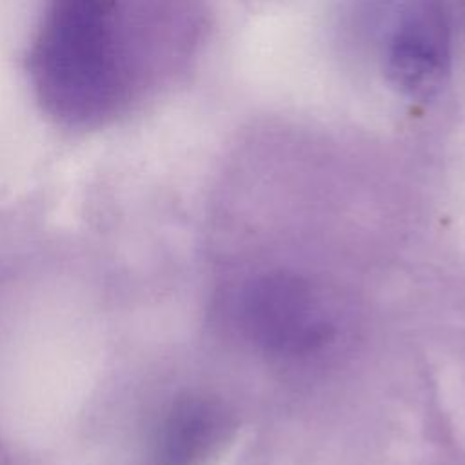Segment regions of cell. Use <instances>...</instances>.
<instances>
[{
  "mask_svg": "<svg viewBox=\"0 0 465 465\" xmlns=\"http://www.w3.org/2000/svg\"><path fill=\"white\" fill-rule=\"evenodd\" d=\"M44 107L69 125L109 116L124 93L111 0H51L31 51Z\"/></svg>",
  "mask_w": 465,
  "mask_h": 465,
  "instance_id": "6da1fadb",
  "label": "cell"
},
{
  "mask_svg": "<svg viewBox=\"0 0 465 465\" xmlns=\"http://www.w3.org/2000/svg\"><path fill=\"white\" fill-rule=\"evenodd\" d=\"M383 73L412 102H427L443 87L450 65V36L438 0H401L383 31Z\"/></svg>",
  "mask_w": 465,
  "mask_h": 465,
  "instance_id": "7a4b0ae2",
  "label": "cell"
},
{
  "mask_svg": "<svg viewBox=\"0 0 465 465\" xmlns=\"http://www.w3.org/2000/svg\"><path fill=\"white\" fill-rule=\"evenodd\" d=\"M242 316L251 336L274 352H305L327 338V323L311 289L294 276L256 280L242 300Z\"/></svg>",
  "mask_w": 465,
  "mask_h": 465,
  "instance_id": "3957f363",
  "label": "cell"
},
{
  "mask_svg": "<svg viewBox=\"0 0 465 465\" xmlns=\"http://www.w3.org/2000/svg\"><path fill=\"white\" fill-rule=\"evenodd\" d=\"M223 411L203 398L178 400L162 418L147 456V465H198L220 441Z\"/></svg>",
  "mask_w": 465,
  "mask_h": 465,
  "instance_id": "277c9868",
  "label": "cell"
}]
</instances>
